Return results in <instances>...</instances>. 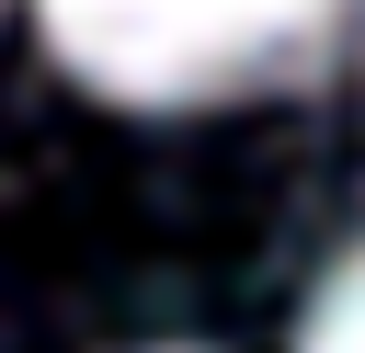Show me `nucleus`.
Here are the masks:
<instances>
[{"instance_id": "f257e3e1", "label": "nucleus", "mask_w": 365, "mask_h": 353, "mask_svg": "<svg viewBox=\"0 0 365 353\" xmlns=\"http://www.w3.org/2000/svg\"><path fill=\"white\" fill-rule=\"evenodd\" d=\"M68 80L114 102H228L308 80L342 34V0H34Z\"/></svg>"}, {"instance_id": "f03ea898", "label": "nucleus", "mask_w": 365, "mask_h": 353, "mask_svg": "<svg viewBox=\"0 0 365 353\" xmlns=\"http://www.w3.org/2000/svg\"><path fill=\"white\" fill-rule=\"evenodd\" d=\"M297 353H365V239L331 262V285L308 296V330H297Z\"/></svg>"}, {"instance_id": "7ed1b4c3", "label": "nucleus", "mask_w": 365, "mask_h": 353, "mask_svg": "<svg viewBox=\"0 0 365 353\" xmlns=\"http://www.w3.org/2000/svg\"><path fill=\"white\" fill-rule=\"evenodd\" d=\"M160 353H182V342H160Z\"/></svg>"}]
</instances>
